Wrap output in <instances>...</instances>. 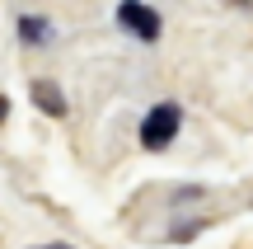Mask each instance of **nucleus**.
Wrapping results in <instances>:
<instances>
[{
	"label": "nucleus",
	"instance_id": "obj_2",
	"mask_svg": "<svg viewBox=\"0 0 253 249\" xmlns=\"http://www.w3.org/2000/svg\"><path fill=\"white\" fill-rule=\"evenodd\" d=\"M118 19H122V28H131L136 38H160V14H155L150 5H141V0H122L118 5Z\"/></svg>",
	"mask_w": 253,
	"mask_h": 249
},
{
	"label": "nucleus",
	"instance_id": "obj_3",
	"mask_svg": "<svg viewBox=\"0 0 253 249\" xmlns=\"http://www.w3.org/2000/svg\"><path fill=\"white\" fill-rule=\"evenodd\" d=\"M33 99H38L42 113H56V118L66 113V99H61V90H56L52 80H33Z\"/></svg>",
	"mask_w": 253,
	"mask_h": 249
},
{
	"label": "nucleus",
	"instance_id": "obj_1",
	"mask_svg": "<svg viewBox=\"0 0 253 249\" xmlns=\"http://www.w3.org/2000/svg\"><path fill=\"white\" fill-rule=\"evenodd\" d=\"M178 122H183L178 103H155V108L145 113V122H141V146L145 150H164L178 137Z\"/></svg>",
	"mask_w": 253,
	"mask_h": 249
},
{
	"label": "nucleus",
	"instance_id": "obj_4",
	"mask_svg": "<svg viewBox=\"0 0 253 249\" xmlns=\"http://www.w3.org/2000/svg\"><path fill=\"white\" fill-rule=\"evenodd\" d=\"M42 249H71V245H42Z\"/></svg>",
	"mask_w": 253,
	"mask_h": 249
},
{
	"label": "nucleus",
	"instance_id": "obj_5",
	"mask_svg": "<svg viewBox=\"0 0 253 249\" xmlns=\"http://www.w3.org/2000/svg\"><path fill=\"white\" fill-rule=\"evenodd\" d=\"M235 5H249V0H235Z\"/></svg>",
	"mask_w": 253,
	"mask_h": 249
}]
</instances>
